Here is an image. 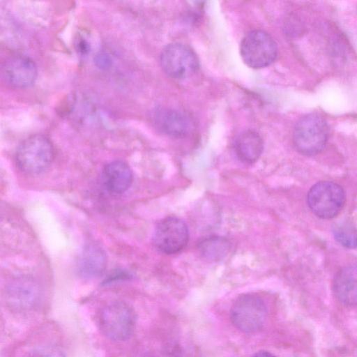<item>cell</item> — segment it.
I'll use <instances>...</instances> for the list:
<instances>
[{"label": "cell", "instance_id": "6da1fadb", "mask_svg": "<svg viewBox=\"0 0 357 357\" xmlns=\"http://www.w3.org/2000/svg\"><path fill=\"white\" fill-rule=\"evenodd\" d=\"M54 157V147L45 135L36 134L26 138L17 147L15 160L24 173L39 174L47 169Z\"/></svg>", "mask_w": 357, "mask_h": 357}, {"label": "cell", "instance_id": "7a4b0ae2", "mask_svg": "<svg viewBox=\"0 0 357 357\" xmlns=\"http://www.w3.org/2000/svg\"><path fill=\"white\" fill-rule=\"evenodd\" d=\"M328 139V126L317 114H309L301 118L293 131V143L296 149L305 155L319 153Z\"/></svg>", "mask_w": 357, "mask_h": 357}, {"label": "cell", "instance_id": "3957f363", "mask_svg": "<svg viewBox=\"0 0 357 357\" xmlns=\"http://www.w3.org/2000/svg\"><path fill=\"white\" fill-rule=\"evenodd\" d=\"M346 195L337 183L323 181L315 183L307 195V203L311 211L321 219H331L344 206Z\"/></svg>", "mask_w": 357, "mask_h": 357}, {"label": "cell", "instance_id": "277c9868", "mask_svg": "<svg viewBox=\"0 0 357 357\" xmlns=\"http://www.w3.org/2000/svg\"><path fill=\"white\" fill-rule=\"evenodd\" d=\"M99 320L102 333L114 341H123L129 338L135 325L132 309L122 301L112 302L104 307Z\"/></svg>", "mask_w": 357, "mask_h": 357}, {"label": "cell", "instance_id": "5b68a950", "mask_svg": "<svg viewBox=\"0 0 357 357\" xmlns=\"http://www.w3.org/2000/svg\"><path fill=\"white\" fill-rule=\"evenodd\" d=\"M278 48L274 39L266 31L254 30L243 38L241 54L244 62L253 68L272 63L277 56Z\"/></svg>", "mask_w": 357, "mask_h": 357}, {"label": "cell", "instance_id": "8992f818", "mask_svg": "<svg viewBox=\"0 0 357 357\" xmlns=\"http://www.w3.org/2000/svg\"><path fill=\"white\" fill-rule=\"evenodd\" d=\"M160 62L163 71L170 77L183 79L193 75L199 68L195 52L181 43H171L162 51Z\"/></svg>", "mask_w": 357, "mask_h": 357}, {"label": "cell", "instance_id": "52a82bcc", "mask_svg": "<svg viewBox=\"0 0 357 357\" xmlns=\"http://www.w3.org/2000/svg\"><path fill=\"white\" fill-rule=\"evenodd\" d=\"M267 309L264 301L253 294L240 296L231 310V319L239 330L252 333L258 331L264 325Z\"/></svg>", "mask_w": 357, "mask_h": 357}, {"label": "cell", "instance_id": "ba28073f", "mask_svg": "<svg viewBox=\"0 0 357 357\" xmlns=\"http://www.w3.org/2000/svg\"><path fill=\"white\" fill-rule=\"evenodd\" d=\"M189 240L186 224L180 218L169 216L156 226L153 242L155 247L166 254L176 253L183 250Z\"/></svg>", "mask_w": 357, "mask_h": 357}, {"label": "cell", "instance_id": "9c48e42d", "mask_svg": "<svg viewBox=\"0 0 357 357\" xmlns=\"http://www.w3.org/2000/svg\"><path fill=\"white\" fill-rule=\"evenodd\" d=\"M38 70L35 63L25 56H13L8 58L1 67L3 82L15 89H24L32 85Z\"/></svg>", "mask_w": 357, "mask_h": 357}, {"label": "cell", "instance_id": "30bf717a", "mask_svg": "<svg viewBox=\"0 0 357 357\" xmlns=\"http://www.w3.org/2000/svg\"><path fill=\"white\" fill-rule=\"evenodd\" d=\"M7 299L11 306L20 310H29L39 301L40 291L38 284L29 278L12 281L6 289Z\"/></svg>", "mask_w": 357, "mask_h": 357}, {"label": "cell", "instance_id": "8fae6325", "mask_svg": "<svg viewBox=\"0 0 357 357\" xmlns=\"http://www.w3.org/2000/svg\"><path fill=\"white\" fill-rule=\"evenodd\" d=\"M153 119L162 132L174 137L187 136L192 128L191 119L185 113L174 109H158L155 111Z\"/></svg>", "mask_w": 357, "mask_h": 357}, {"label": "cell", "instance_id": "7c38bea8", "mask_svg": "<svg viewBox=\"0 0 357 357\" xmlns=\"http://www.w3.org/2000/svg\"><path fill=\"white\" fill-rule=\"evenodd\" d=\"M333 291L336 299L343 305H357V266H346L336 273Z\"/></svg>", "mask_w": 357, "mask_h": 357}, {"label": "cell", "instance_id": "4fadbf2b", "mask_svg": "<svg viewBox=\"0 0 357 357\" xmlns=\"http://www.w3.org/2000/svg\"><path fill=\"white\" fill-rule=\"evenodd\" d=\"M103 181L106 188L112 193L126 191L132 181V172L128 164L116 160L108 163L103 169Z\"/></svg>", "mask_w": 357, "mask_h": 357}, {"label": "cell", "instance_id": "5bb4252c", "mask_svg": "<svg viewBox=\"0 0 357 357\" xmlns=\"http://www.w3.org/2000/svg\"><path fill=\"white\" fill-rule=\"evenodd\" d=\"M234 148L238 158L248 164L256 162L262 153L264 143L260 135L253 130H245L236 137Z\"/></svg>", "mask_w": 357, "mask_h": 357}, {"label": "cell", "instance_id": "9a60e30c", "mask_svg": "<svg viewBox=\"0 0 357 357\" xmlns=\"http://www.w3.org/2000/svg\"><path fill=\"white\" fill-rule=\"evenodd\" d=\"M107 264L106 254L98 245L90 243L82 250L78 267L82 275L97 277L102 273Z\"/></svg>", "mask_w": 357, "mask_h": 357}, {"label": "cell", "instance_id": "2e32d148", "mask_svg": "<svg viewBox=\"0 0 357 357\" xmlns=\"http://www.w3.org/2000/svg\"><path fill=\"white\" fill-rule=\"evenodd\" d=\"M231 248L229 240L220 236H210L201 239L197 243L199 255L211 261L222 260Z\"/></svg>", "mask_w": 357, "mask_h": 357}, {"label": "cell", "instance_id": "e0dca14e", "mask_svg": "<svg viewBox=\"0 0 357 357\" xmlns=\"http://www.w3.org/2000/svg\"><path fill=\"white\" fill-rule=\"evenodd\" d=\"M335 239L347 248H357V231L350 225L342 224L333 229Z\"/></svg>", "mask_w": 357, "mask_h": 357}, {"label": "cell", "instance_id": "ac0fdd59", "mask_svg": "<svg viewBox=\"0 0 357 357\" xmlns=\"http://www.w3.org/2000/svg\"><path fill=\"white\" fill-rule=\"evenodd\" d=\"M32 357H66L59 350L54 348H45L36 352Z\"/></svg>", "mask_w": 357, "mask_h": 357}, {"label": "cell", "instance_id": "d6986e66", "mask_svg": "<svg viewBox=\"0 0 357 357\" xmlns=\"http://www.w3.org/2000/svg\"><path fill=\"white\" fill-rule=\"evenodd\" d=\"M96 62L98 66L105 68L109 65L110 59L106 54H100L96 56Z\"/></svg>", "mask_w": 357, "mask_h": 357}, {"label": "cell", "instance_id": "ffe728a7", "mask_svg": "<svg viewBox=\"0 0 357 357\" xmlns=\"http://www.w3.org/2000/svg\"><path fill=\"white\" fill-rule=\"evenodd\" d=\"M252 357H276V356L269 352L261 351H259V352L256 353Z\"/></svg>", "mask_w": 357, "mask_h": 357}, {"label": "cell", "instance_id": "44dd1931", "mask_svg": "<svg viewBox=\"0 0 357 357\" xmlns=\"http://www.w3.org/2000/svg\"><path fill=\"white\" fill-rule=\"evenodd\" d=\"M79 50L81 52H82L83 53H84L85 52L87 51V43H86L84 41H81L79 43Z\"/></svg>", "mask_w": 357, "mask_h": 357}]
</instances>
